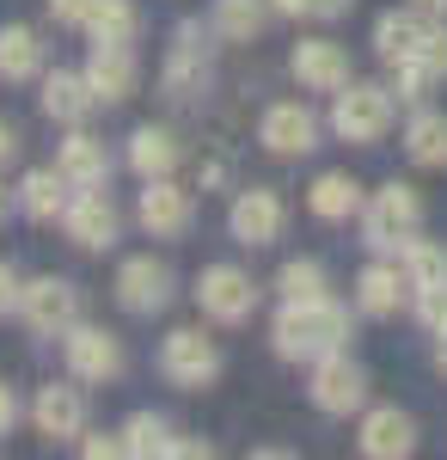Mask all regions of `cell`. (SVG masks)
Wrapping results in <instances>:
<instances>
[{"label": "cell", "mask_w": 447, "mask_h": 460, "mask_svg": "<svg viewBox=\"0 0 447 460\" xmlns=\"http://www.w3.org/2000/svg\"><path fill=\"white\" fill-rule=\"evenodd\" d=\"M270 344L282 362H319V356L349 350V307L319 295V301H282V314L270 325Z\"/></svg>", "instance_id": "6da1fadb"}, {"label": "cell", "mask_w": 447, "mask_h": 460, "mask_svg": "<svg viewBox=\"0 0 447 460\" xmlns=\"http://www.w3.org/2000/svg\"><path fill=\"white\" fill-rule=\"evenodd\" d=\"M355 221H362V240H368L380 258H392V252H405V240L416 234V221H423V197H416L411 184L392 178V184H380L374 197L362 203Z\"/></svg>", "instance_id": "7a4b0ae2"}, {"label": "cell", "mask_w": 447, "mask_h": 460, "mask_svg": "<svg viewBox=\"0 0 447 460\" xmlns=\"http://www.w3.org/2000/svg\"><path fill=\"white\" fill-rule=\"evenodd\" d=\"M392 93L374 86V80H349L344 93H337V105H331V136L349 147H374L386 142V129H392Z\"/></svg>", "instance_id": "3957f363"}, {"label": "cell", "mask_w": 447, "mask_h": 460, "mask_svg": "<svg viewBox=\"0 0 447 460\" xmlns=\"http://www.w3.org/2000/svg\"><path fill=\"white\" fill-rule=\"evenodd\" d=\"M160 375H166L178 393L215 387V375H221V350H215V338H208V332H197V325L166 332V338H160Z\"/></svg>", "instance_id": "277c9868"}, {"label": "cell", "mask_w": 447, "mask_h": 460, "mask_svg": "<svg viewBox=\"0 0 447 460\" xmlns=\"http://www.w3.org/2000/svg\"><path fill=\"white\" fill-rule=\"evenodd\" d=\"M62 362H68L74 381H86V387H104V381H117V375H123V344H117L104 325H86V319H74L68 332H62Z\"/></svg>", "instance_id": "5b68a950"}, {"label": "cell", "mask_w": 447, "mask_h": 460, "mask_svg": "<svg viewBox=\"0 0 447 460\" xmlns=\"http://www.w3.org/2000/svg\"><path fill=\"white\" fill-rule=\"evenodd\" d=\"M312 405L325 411V418H349V411H368V375H362V362L349 350L337 356H319L312 362Z\"/></svg>", "instance_id": "8992f818"}, {"label": "cell", "mask_w": 447, "mask_h": 460, "mask_svg": "<svg viewBox=\"0 0 447 460\" xmlns=\"http://www.w3.org/2000/svg\"><path fill=\"white\" fill-rule=\"evenodd\" d=\"M197 307L215 325H245V319L258 314V283L245 277L240 264H208L203 277H197Z\"/></svg>", "instance_id": "52a82bcc"}, {"label": "cell", "mask_w": 447, "mask_h": 460, "mask_svg": "<svg viewBox=\"0 0 447 460\" xmlns=\"http://www.w3.org/2000/svg\"><path fill=\"white\" fill-rule=\"evenodd\" d=\"M110 288H117V307H123V314L153 319V314H166V307H172V288L178 283H172V270L147 252V258H123Z\"/></svg>", "instance_id": "ba28073f"}, {"label": "cell", "mask_w": 447, "mask_h": 460, "mask_svg": "<svg viewBox=\"0 0 447 460\" xmlns=\"http://www.w3.org/2000/svg\"><path fill=\"white\" fill-rule=\"evenodd\" d=\"M208 74H215V62H208V37L203 25H178L172 31V49H166V68H160V86H166V99H203L208 93Z\"/></svg>", "instance_id": "9c48e42d"}, {"label": "cell", "mask_w": 447, "mask_h": 460, "mask_svg": "<svg viewBox=\"0 0 447 460\" xmlns=\"http://www.w3.org/2000/svg\"><path fill=\"white\" fill-rule=\"evenodd\" d=\"M19 319L31 325L37 338H62L74 319H80V288L68 277H31L19 295Z\"/></svg>", "instance_id": "30bf717a"}, {"label": "cell", "mask_w": 447, "mask_h": 460, "mask_svg": "<svg viewBox=\"0 0 447 460\" xmlns=\"http://www.w3.org/2000/svg\"><path fill=\"white\" fill-rule=\"evenodd\" d=\"M117 227H123V215H117V203H110V184H99V190H74L68 197L62 234H68L80 252H110L117 246Z\"/></svg>", "instance_id": "8fae6325"}, {"label": "cell", "mask_w": 447, "mask_h": 460, "mask_svg": "<svg viewBox=\"0 0 447 460\" xmlns=\"http://www.w3.org/2000/svg\"><path fill=\"white\" fill-rule=\"evenodd\" d=\"M282 227H288V203L276 197V190H264V184H251V190H240L233 197V209H227V234L240 240V246H276L282 240Z\"/></svg>", "instance_id": "7c38bea8"}, {"label": "cell", "mask_w": 447, "mask_h": 460, "mask_svg": "<svg viewBox=\"0 0 447 460\" xmlns=\"http://www.w3.org/2000/svg\"><path fill=\"white\" fill-rule=\"evenodd\" d=\"M190 215H197V203H190L184 184H172V178H141L136 221L153 240H184V234H190Z\"/></svg>", "instance_id": "4fadbf2b"}, {"label": "cell", "mask_w": 447, "mask_h": 460, "mask_svg": "<svg viewBox=\"0 0 447 460\" xmlns=\"http://www.w3.org/2000/svg\"><path fill=\"white\" fill-rule=\"evenodd\" d=\"M258 142L270 147L276 160H301L319 147V117H312L301 99H276L264 117H258Z\"/></svg>", "instance_id": "5bb4252c"}, {"label": "cell", "mask_w": 447, "mask_h": 460, "mask_svg": "<svg viewBox=\"0 0 447 460\" xmlns=\"http://www.w3.org/2000/svg\"><path fill=\"white\" fill-rule=\"evenodd\" d=\"M288 68H294V80L307 93H344L349 86V49L331 43V37H301L294 56H288Z\"/></svg>", "instance_id": "9a60e30c"}, {"label": "cell", "mask_w": 447, "mask_h": 460, "mask_svg": "<svg viewBox=\"0 0 447 460\" xmlns=\"http://www.w3.org/2000/svg\"><path fill=\"white\" fill-rule=\"evenodd\" d=\"M31 424H37V436H49V442H74V436L86 429V393L68 387V381H49V387H37V399H31Z\"/></svg>", "instance_id": "2e32d148"}, {"label": "cell", "mask_w": 447, "mask_h": 460, "mask_svg": "<svg viewBox=\"0 0 447 460\" xmlns=\"http://www.w3.org/2000/svg\"><path fill=\"white\" fill-rule=\"evenodd\" d=\"M355 448H362L368 460H405L416 448V424L399 411V405H374V411H362Z\"/></svg>", "instance_id": "e0dca14e"}, {"label": "cell", "mask_w": 447, "mask_h": 460, "mask_svg": "<svg viewBox=\"0 0 447 460\" xmlns=\"http://www.w3.org/2000/svg\"><path fill=\"white\" fill-rule=\"evenodd\" d=\"M86 80H92L99 105H123V99H136V86H141L136 49H129V43H92V62H86Z\"/></svg>", "instance_id": "ac0fdd59"}, {"label": "cell", "mask_w": 447, "mask_h": 460, "mask_svg": "<svg viewBox=\"0 0 447 460\" xmlns=\"http://www.w3.org/2000/svg\"><path fill=\"white\" fill-rule=\"evenodd\" d=\"M411 277H405V264H368L362 277H355V307L368 319H392L411 307Z\"/></svg>", "instance_id": "d6986e66"}, {"label": "cell", "mask_w": 447, "mask_h": 460, "mask_svg": "<svg viewBox=\"0 0 447 460\" xmlns=\"http://www.w3.org/2000/svg\"><path fill=\"white\" fill-rule=\"evenodd\" d=\"M92 105H99V93H92V80L86 74H43V117H56V123H68V129H80L86 117H92Z\"/></svg>", "instance_id": "ffe728a7"}, {"label": "cell", "mask_w": 447, "mask_h": 460, "mask_svg": "<svg viewBox=\"0 0 447 460\" xmlns=\"http://www.w3.org/2000/svg\"><path fill=\"white\" fill-rule=\"evenodd\" d=\"M56 172L68 178L74 190H99V184H110V154H104L99 136L74 129L68 142H62V154H56Z\"/></svg>", "instance_id": "44dd1931"}, {"label": "cell", "mask_w": 447, "mask_h": 460, "mask_svg": "<svg viewBox=\"0 0 447 460\" xmlns=\"http://www.w3.org/2000/svg\"><path fill=\"white\" fill-rule=\"evenodd\" d=\"M429 25H435V19H429V13H380L374 19V56L380 62H392V68H399V62H411L416 49H423V37H429Z\"/></svg>", "instance_id": "7402d4cb"}, {"label": "cell", "mask_w": 447, "mask_h": 460, "mask_svg": "<svg viewBox=\"0 0 447 460\" xmlns=\"http://www.w3.org/2000/svg\"><path fill=\"white\" fill-rule=\"evenodd\" d=\"M68 178L56 172V166H37V172L19 178V215L37 221V227H49V221H62L68 215Z\"/></svg>", "instance_id": "603a6c76"}, {"label": "cell", "mask_w": 447, "mask_h": 460, "mask_svg": "<svg viewBox=\"0 0 447 460\" xmlns=\"http://www.w3.org/2000/svg\"><path fill=\"white\" fill-rule=\"evenodd\" d=\"M178 160H184V147H178V136L166 123H141L136 136H129V166L141 178H172Z\"/></svg>", "instance_id": "cb8c5ba5"}, {"label": "cell", "mask_w": 447, "mask_h": 460, "mask_svg": "<svg viewBox=\"0 0 447 460\" xmlns=\"http://www.w3.org/2000/svg\"><path fill=\"white\" fill-rule=\"evenodd\" d=\"M270 0H215V13H208V31L227 37V43H258L264 25H270Z\"/></svg>", "instance_id": "d4e9b609"}, {"label": "cell", "mask_w": 447, "mask_h": 460, "mask_svg": "<svg viewBox=\"0 0 447 460\" xmlns=\"http://www.w3.org/2000/svg\"><path fill=\"white\" fill-rule=\"evenodd\" d=\"M362 203H368V197H362V184L349 172H319L307 184V209L319 215V221H349V215H362Z\"/></svg>", "instance_id": "484cf974"}, {"label": "cell", "mask_w": 447, "mask_h": 460, "mask_svg": "<svg viewBox=\"0 0 447 460\" xmlns=\"http://www.w3.org/2000/svg\"><path fill=\"white\" fill-rule=\"evenodd\" d=\"M43 74V43L31 25H0V80L6 86H25Z\"/></svg>", "instance_id": "4316f807"}, {"label": "cell", "mask_w": 447, "mask_h": 460, "mask_svg": "<svg viewBox=\"0 0 447 460\" xmlns=\"http://www.w3.org/2000/svg\"><path fill=\"white\" fill-rule=\"evenodd\" d=\"M405 154H411V166H429V172L447 166V117L442 111H416L405 123Z\"/></svg>", "instance_id": "83f0119b"}, {"label": "cell", "mask_w": 447, "mask_h": 460, "mask_svg": "<svg viewBox=\"0 0 447 460\" xmlns=\"http://www.w3.org/2000/svg\"><path fill=\"white\" fill-rule=\"evenodd\" d=\"M123 442H129V455H141V460L178 455V429H172V418H160V411H136V418L123 424Z\"/></svg>", "instance_id": "f1b7e54d"}, {"label": "cell", "mask_w": 447, "mask_h": 460, "mask_svg": "<svg viewBox=\"0 0 447 460\" xmlns=\"http://www.w3.org/2000/svg\"><path fill=\"white\" fill-rule=\"evenodd\" d=\"M399 264H405V277H411V288H447V246L442 240H405V252H399Z\"/></svg>", "instance_id": "f546056e"}, {"label": "cell", "mask_w": 447, "mask_h": 460, "mask_svg": "<svg viewBox=\"0 0 447 460\" xmlns=\"http://www.w3.org/2000/svg\"><path fill=\"white\" fill-rule=\"evenodd\" d=\"M136 31H141L136 0H99L92 19H86V37L92 43H136Z\"/></svg>", "instance_id": "4dcf8cb0"}, {"label": "cell", "mask_w": 447, "mask_h": 460, "mask_svg": "<svg viewBox=\"0 0 447 460\" xmlns=\"http://www.w3.org/2000/svg\"><path fill=\"white\" fill-rule=\"evenodd\" d=\"M276 295H282V301H319V295H325V264H319V258H288V264L276 270Z\"/></svg>", "instance_id": "1f68e13d"}, {"label": "cell", "mask_w": 447, "mask_h": 460, "mask_svg": "<svg viewBox=\"0 0 447 460\" xmlns=\"http://www.w3.org/2000/svg\"><path fill=\"white\" fill-rule=\"evenodd\" d=\"M270 6H276V19H319V25L355 13V0H270Z\"/></svg>", "instance_id": "d6a6232c"}, {"label": "cell", "mask_w": 447, "mask_h": 460, "mask_svg": "<svg viewBox=\"0 0 447 460\" xmlns=\"http://www.w3.org/2000/svg\"><path fill=\"white\" fill-rule=\"evenodd\" d=\"M429 86H435V74L423 68V62H399V99H405V105H423V99H429Z\"/></svg>", "instance_id": "836d02e7"}, {"label": "cell", "mask_w": 447, "mask_h": 460, "mask_svg": "<svg viewBox=\"0 0 447 460\" xmlns=\"http://www.w3.org/2000/svg\"><path fill=\"white\" fill-rule=\"evenodd\" d=\"M411 314L429 325V332H442L447 325V288H416L411 295Z\"/></svg>", "instance_id": "e575fe53"}, {"label": "cell", "mask_w": 447, "mask_h": 460, "mask_svg": "<svg viewBox=\"0 0 447 460\" xmlns=\"http://www.w3.org/2000/svg\"><path fill=\"white\" fill-rule=\"evenodd\" d=\"M416 62L435 74V80H447V25H429V37H423V49H416Z\"/></svg>", "instance_id": "d590c367"}, {"label": "cell", "mask_w": 447, "mask_h": 460, "mask_svg": "<svg viewBox=\"0 0 447 460\" xmlns=\"http://www.w3.org/2000/svg\"><path fill=\"white\" fill-rule=\"evenodd\" d=\"M92 6H99V0H49V19H56V25H80V31H86Z\"/></svg>", "instance_id": "8d00e7d4"}, {"label": "cell", "mask_w": 447, "mask_h": 460, "mask_svg": "<svg viewBox=\"0 0 447 460\" xmlns=\"http://www.w3.org/2000/svg\"><path fill=\"white\" fill-rule=\"evenodd\" d=\"M80 455L86 460H110V455H129V442H123V429H117V436H86Z\"/></svg>", "instance_id": "74e56055"}, {"label": "cell", "mask_w": 447, "mask_h": 460, "mask_svg": "<svg viewBox=\"0 0 447 460\" xmlns=\"http://www.w3.org/2000/svg\"><path fill=\"white\" fill-rule=\"evenodd\" d=\"M19 295H25L19 270H13V264H0V314H19Z\"/></svg>", "instance_id": "f35d334b"}, {"label": "cell", "mask_w": 447, "mask_h": 460, "mask_svg": "<svg viewBox=\"0 0 447 460\" xmlns=\"http://www.w3.org/2000/svg\"><path fill=\"white\" fill-rule=\"evenodd\" d=\"M13 424H19V393L0 381V436H13Z\"/></svg>", "instance_id": "ab89813d"}, {"label": "cell", "mask_w": 447, "mask_h": 460, "mask_svg": "<svg viewBox=\"0 0 447 460\" xmlns=\"http://www.w3.org/2000/svg\"><path fill=\"white\" fill-rule=\"evenodd\" d=\"M13 154H19V129H13V123H6V117H0V166H6V160H13Z\"/></svg>", "instance_id": "60d3db41"}, {"label": "cell", "mask_w": 447, "mask_h": 460, "mask_svg": "<svg viewBox=\"0 0 447 460\" xmlns=\"http://www.w3.org/2000/svg\"><path fill=\"white\" fill-rule=\"evenodd\" d=\"M416 13H429V19H447V0H411Z\"/></svg>", "instance_id": "b9f144b4"}, {"label": "cell", "mask_w": 447, "mask_h": 460, "mask_svg": "<svg viewBox=\"0 0 447 460\" xmlns=\"http://www.w3.org/2000/svg\"><path fill=\"white\" fill-rule=\"evenodd\" d=\"M435 368H442V375H447V325H442V332H435Z\"/></svg>", "instance_id": "7bdbcfd3"}, {"label": "cell", "mask_w": 447, "mask_h": 460, "mask_svg": "<svg viewBox=\"0 0 447 460\" xmlns=\"http://www.w3.org/2000/svg\"><path fill=\"white\" fill-rule=\"evenodd\" d=\"M19 203V190H6V178H0V221H6V209Z\"/></svg>", "instance_id": "ee69618b"}]
</instances>
